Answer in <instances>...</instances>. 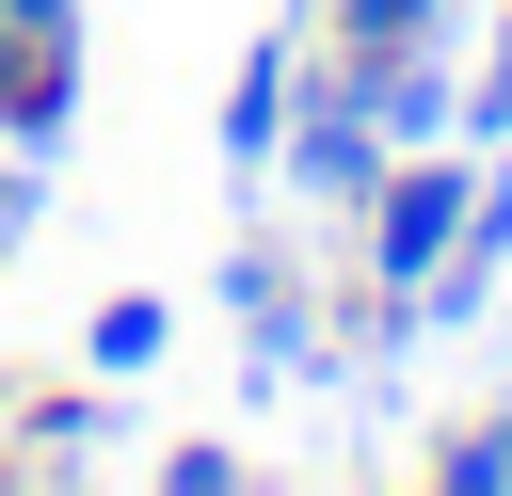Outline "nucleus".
Instances as JSON below:
<instances>
[{
  "mask_svg": "<svg viewBox=\"0 0 512 496\" xmlns=\"http://www.w3.org/2000/svg\"><path fill=\"white\" fill-rule=\"evenodd\" d=\"M288 96H304V32H256V48H240V80H224V160H240V176H272Z\"/></svg>",
  "mask_w": 512,
  "mask_h": 496,
  "instance_id": "423d86ee",
  "label": "nucleus"
},
{
  "mask_svg": "<svg viewBox=\"0 0 512 496\" xmlns=\"http://www.w3.org/2000/svg\"><path fill=\"white\" fill-rule=\"evenodd\" d=\"M400 144H384V112H368V80L320 48L304 64V96H288V144H272V176L288 192H320V208H368V176H384Z\"/></svg>",
  "mask_w": 512,
  "mask_h": 496,
  "instance_id": "f03ea898",
  "label": "nucleus"
},
{
  "mask_svg": "<svg viewBox=\"0 0 512 496\" xmlns=\"http://www.w3.org/2000/svg\"><path fill=\"white\" fill-rule=\"evenodd\" d=\"M416 480H432V496H512V400H480V416H448V432L416 448Z\"/></svg>",
  "mask_w": 512,
  "mask_h": 496,
  "instance_id": "0eeeda50",
  "label": "nucleus"
},
{
  "mask_svg": "<svg viewBox=\"0 0 512 496\" xmlns=\"http://www.w3.org/2000/svg\"><path fill=\"white\" fill-rule=\"evenodd\" d=\"M512 288V160H480V192H464V240H448V272L416 288V320H480Z\"/></svg>",
  "mask_w": 512,
  "mask_h": 496,
  "instance_id": "39448f33",
  "label": "nucleus"
},
{
  "mask_svg": "<svg viewBox=\"0 0 512 496\" xmlns=\"http://www.w3.org/2000/svg\"><path fill=\"white\" fill-rule=\"evenodd\" d=\"M160 352H176V304H160V288H112V304L80 320V368H96V384H128V368H160Z\"/></svg>",
  "mask_w": 512,
  "mask_h": 496,
  "instance_id": "6e6552de",
  "label": "nucleus"
},
{
  "mask_svg": "<svg viewBox=\"0 0 512 496\" xmlns=\"http://www.w3.org/2000/svg\"><path fill=\"white\" fill-rule=\"evenodd\" d=\"M16 224H32V160L0 144V240H16Z\"/></svg>",
  "mask_w": 512,
  "mask_h": 496,
  "instance_id": "f8f14e48",
  "label": "nucleus"
},
{
  "mask_svg": "<svg viewBox=\"0 0 512 496\" xmlns=\"http://www.w3.org/2000/svg\"><path fill=\"white\" fill-rule=\"evenodd\" d=\"M464 192H480V160L400 144V160L368 176V208H352V224H368V288H400V304H416V288L448 272V240H464Z\"/></svg>",
  "mask_w": 512,
  "mask_h": 496,
  "instance_id": "f257e3e1",
  "label": "nucleus"
},
{
  "mask_svg": "<svg viewBox=\"0 0 512 496\" xmlns=\"http://www.w3.org/2000/svg\"><path fill=\"white\" fill-rule=\"evenodd\" d=\"M464 144H512V16H496V64L464 80Z\"/></svg>",
  "mask_w": 512,
  "mask_h": 496,
  "instance_id": "9d476101",
  "label": "nucleus"
},
{
  "mask_svg": "<svg viewBox=\"0 0 512 496\" xmlns=\"http://www.w3.org/2000/svg\"><path fill=\"white\" fill-rule=\"evenodd\" d=\"M64 128H80V32H32V16L0 0V144L48 160Z\"/></svg>",
  "mask_w": 512,
  "mask_h": 496,
  "instance_id": "7ed1b4c3",
  "label": "nucleus"
},
{
  "mask_svg": "<svg viewBox=\"0 0 512 496\" xmlns=\"http://www.w3.org/2000/svg\"><path fill=\"white\" fill-rule=\"evenodd\" d=\"M336 64L368 80L384 144H448V128H464V80H448V32H416V48H336Z\"/></svg>",
  "mask_w": 512,
  "mask_h": 496,
  "instance_id": "20e7f679",
  "label": "nucleus"
},
{
  "mask_svg": "<svg viewBox=\"0 0 512 496\" xmlns=\"http://www.w3.org/2000/svg\"><path fill=\"white\" fill-rule=\"evenodd\" d=\"M448 32V0H320V48H416Z\"/></svg>",
  "mask_w": 512,
  "mask_h": 496,
  "instance_id": "1a4fd4ad",
  "label": "nucleus"
},
{
  "mask_svg": "<svg viewBox=\"0 0 512 496\" xmlns=\"http://www.w3.org/2000/svg\"><path fill=\"white\" fill-rule=\"evenodd\" d=\"M224 480H240V448H224V432H192V448H160V496H224Z\"/></svg>",
  "mask_w": 512,
  "mask_h": 496,
  "instance_id": "9b49d317",
  "label": "nucleus"
}]
</instances>
